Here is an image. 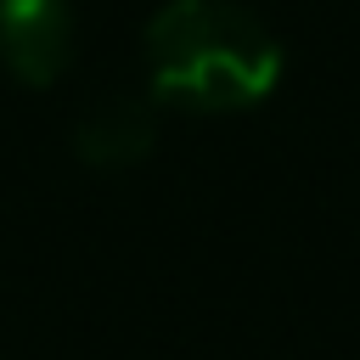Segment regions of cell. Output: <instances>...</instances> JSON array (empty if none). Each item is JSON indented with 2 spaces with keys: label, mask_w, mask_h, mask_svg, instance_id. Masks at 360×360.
<instances>
[{
  "label": "cell",
  "mask_w": 360,
  "mask_h": 360,
  "mask_svg": "<svg viewBox=\"0 0 360 360\" xmlns=\"http://www.w3.org/2000/svg\"><path fill=\"white\" fill-rule=\"evenodd\" d=\"M73 51V0H0V68L17 84H51Z\"/></svg>",
  "instance_id": "7a4b0ae2"
},
{
  "label": "cell",
  "mask_w": 360,
  "mask_h": 360,
  "mask_svg": "<svg viewBox=\"0 0 360 360\" xmlns=\"http://www.w3.org/2000/svg\"><path fill=\"white\" fill-rule=\"evenodd\" d=\"M146 79L163 107L236 112L276 90L281 45L236 0H169L146 22Z\"/></svg>",
  "instance_id": "6da1fadb"
},
{
  "label": "cell",
  "mask_w": 360,
  "mask_h": 360,
  "mask_svg": "<svg viewBox=\"0 0 360 360\" xmlns=\"http://www.w3.org/2000/svg\"><path fill=\"white\" fill-rule=\"evenodd\" d=\"M158 141V107L141 96H101L73 124V152L84 169H135Z\"/></svg>",
  "instance_id": "3957f363"
}]
</instances>
